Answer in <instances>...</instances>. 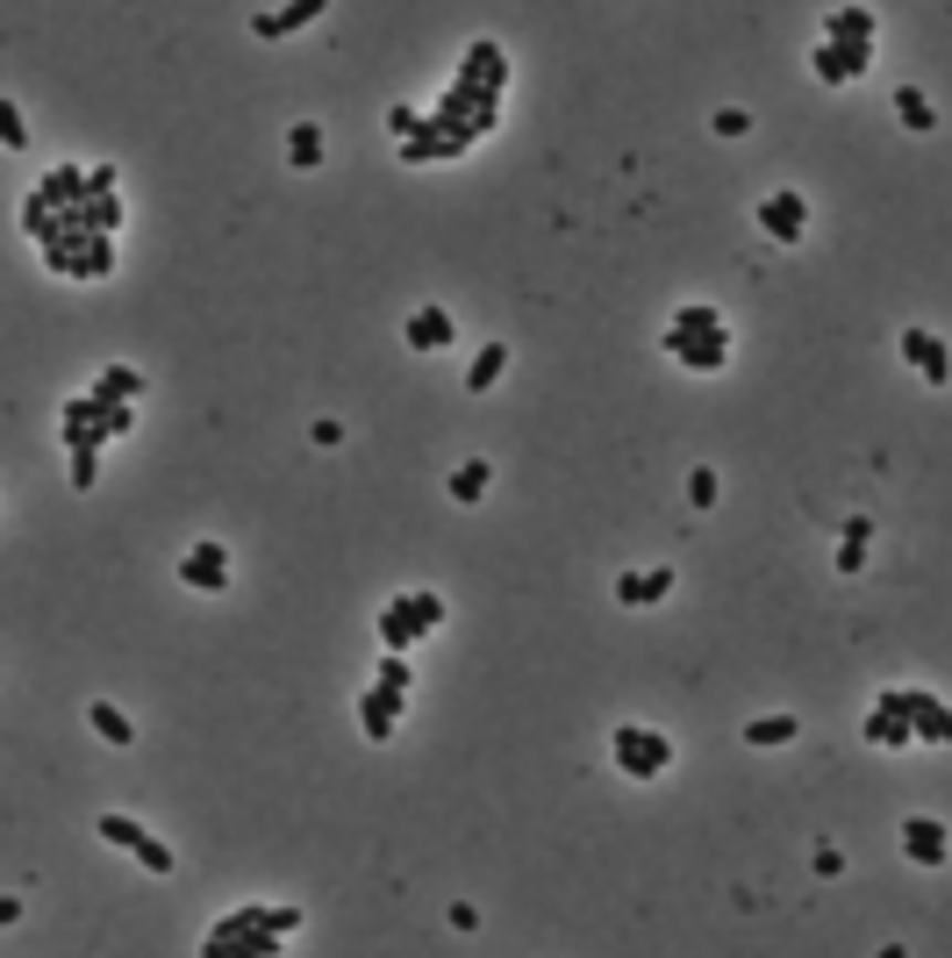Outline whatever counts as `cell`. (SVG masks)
<instances>
[{
  "label": "cell",
  "instance_id": "obj_22",
  "mask_svg": "<svg viewBox=\"0 0 952 958\" xmlns=\"http://www.w3.org/2000/svg\"><path fill=\"white\" fill-rule=\"evenodd\" d=\"M867 537H873V523H867V515H852V523L838 529V558H830V566H838L845 580H852V572L867 566Z\"/></svg>",
  "mask_w": 952,
  "mask_h": 958
},
{
  "label": "cell",
  "instance_id": "obj_39",
  "mask_svg": "<svg viewBox=\"0 0 952 958\" xmlns=\"http://www.w3.org/2000/svg\"><path fill=\"white\" fill-rule=\"evenodd\" d=\"M752 122H745V108H716V136H745Z\"/></svg>",
  "mask_w": 952,
  "mask_h": 958
},
{
  "label": "cell",
  "instance_id": "obj_35",
  "mask_svg": "<svg viewBox=\"0 0 952 958\" xmlns=\"http://www.w3.org/2000/svg\"><path fill=\"white\" fill-rule=\"evenodd\" d=\"M94 480H101V451H72V486L86 494Z\"/></svg>",
  "mask_w": 952,
  "mask_h": 958
},
{
  "label": "cell",
  "instance_id": "obj_25",
  "mask_svg": "<svg viewBox=\"0 0 952 958\" xmlns=\"http://www.w3.org/2000/svg\"><path fill=\"white\" fill-rule=\"evenodd\" d=\"M716 329H723V315L709 308V301H688V308H673L667 337H716Z\"/></svg>",
  "mask_w": 952,
  "mask_h": 958
},
{
  "label": "cell",
  "instance_id": "obj_23",
  "mask_svg": "<svg viewBox=\"0 0 952 958\" xmlns=\"http://www.w3.org/2000/svg\"><path fill=\"white\" fill-rule=\"evenodd\" d=\"M286 165H294V172H315V165H323V129H315V122H294V129H286Z\"/></svg>",
  "mask_w": 952,
  "mask_h": 958
},
{
  "label": "cell",
  "instance_id": "obj_31",
  "mask_svg": "<svg viewBox=\"0 0 952 958\" xmlns=\"http://www.w3.org/2000/svg\"><path fill=\"white\" fill-rule=\"evenodd\" d=\"M108 265H115V236H86V251H80V280H108Z\"/></svg>",
  "mask_w": 952,
  "mask_h": 958
},
{
  "label": "cell",
  "instance_id": "obj_37",
  "mask_svg": "<svg viewBox=\"0 0 952 958\" xmlns=\"http://www.w3.org/2000/svg\"><path fill=\"white\" fill-rule=\"evenodd\" d=\"M809 865H816V880H838V873H845V859H838V844H816V859H809Z\"/></svg>",
  "mask_w": 952,
  "mask_h": 958
},
{
  "label": "cell",
  "instance_id": "obj_18",
  "mask_svg": "<svg viewBox=\"0 0 952 958\" xmlns=\"http://www.w3.org/2000/svg\"><path fill=\"white\" fill-rule=\"evenodd\" d=\"M673 594V566H652V572H616V601L624 608H652Z\"/></svg>",
  "mask_w": 952,
  "mask_h": 958
},
{
  "label": "cell",
  "instance_id": "obj_7",
  "mask_svg": "<svg viewBox=\"0 0 952 958\" xmlns=\"http://www.w3.org/2000/svg\"><path fill=\"white\" fill-rule=\"evenodd\" d=\"M809 65H816V80H824V86H845V80H867V65H873V43H824V36H816Z\"/></svg>",
  "mask_w": 952,
  "mask_h": 958
},
{
  "label": "cell",
  "instance_id": "obj_33",
  "mask_svg": "<svg viewBox=\"0 0 952 958\" xmlns=\"http://www.w3.org/2000/svg\"><path fill=\"white\" fill-rule=\"evenodd\" d=\"M0 136H8V150H22V144H29V115H22V101H0Z\"/></svg>",
  "mask_w": 952,
  "mask_h": 958
},
{
  "label": "cell",
  "instance_id": "obj_11",
  "mask_svg": "<svg viewBox=\"0 0 952 958\" xmlns=\"http://www.w3.org/2000/svg\"><path fill=\"white\" fill-rule=\"evenodd\" d=\"M902 859H910V865H931V873L952 859V838H945L939 815H910V823H902Z\"/></svg>",
  "mask_w": 952,
  "mask_h": 958
},
{
  "label": "cell",
  "instance_id": "obj_8",
  "mask_svg": "<svg viewBox=\"0 0 952 958\" xmlns=\"http://www.w3.org/2000/svg\"><path fill=\"white\" fill-rule=\"evenodd\" d=\"M760 230L774 236L781 251H795L803 230H809V201H803V193H766V201H760Z\"/></svg>",
  "mask_w": 952,
  "mask_h": 958
},
{
  "label": "cell",
  "instance_id": "obj_12",
  "mask_svg": "<svg viewBox=\"0 0 952 958\" xmlns=\"http://www.w3.org/2000/svg\"><path fill=\"white\" fill-rule=\"evenodd\" d=\"M667 344V358H680L688 372H723L731 365V329H716V337H659Z\"/></svg>",
  "mask_w": 952,
  "mask_h": 958
},
{
  "label": "cell",
  "instance_id": "obj_19",
  "mask_svg": "<svg viewBox=\"0 0 952 958\" xmlns=\"http://www.w3.org/2000/svg\"><path fill=\"white\" fill-rule=\"evenodd\" d=\"M873 29L881 22H873L867 8H830L824 14V43H873Z\"/></svg>",
  "mask_w": 952,
  "mask_h": 958
},
{
  "label": "cell",
  "instance_id": "obj_1",
  "mask_svg": "<svg viewBox=\"0 0 952 958\" xmlns=\"http://www.w3.org/2000/svg\"><path fill=\"white\" fill-rule=\"evenodd\" d=\"M294 930H301L294 902H244L201 937V958H280Z\"/></svg>",
  "mask_w": 952,
  "mask_h": 958
},
{
  "label": "cell",
  "instance_id": "obj_9",
  "mask_svg": "<svg viewBox=\"0 0 952 958\" xmlns=\"http://www.w3.org/2000/svg\"><path fill=\"white\" fill-rule=\"evenodd\" d=\"M902 358H910L917 365V379H924V387H945V379H952V351H945V337H939V329H902Z\"/></svg>",
  "mask_w": 952,
  "mask_h": 958
},
{
  "label": "cell",
  "instance_id": "obj_27",
  "mask_svg": "<svg viewBox=\"0 0 952 958\" xmlns=\"http://www.w3.org/2000/svg\"><path fill=\"white\" fill-rule=\"evenodd\" d=\"M896 115H902V129H917V136H931V129H939V108H931V101L917 94L910 80L896 86Z\"/></svg>",
  "mask_w": 952,
  "mask_h": 958
},
{
  "label": "cell",
  "instance_id": "obj_13",
  "mask_svg": "<svg viewBox=\"0 0 952 958\" xmlns=\"http://www.w3.org/2000/svg\"><path fill=\"white\" fill-rule=\"evenodd\" d=\"M36 201L51 208V215H57V208H86V201H94V187H86V165H51V172L36 179Z\"/></svg>",
  "mask_w": 952,
  "mask_h": 958
},
{
  "label": "cell",
  "instance_id": "obj_29",
  "mask_svg": "<svg viewBox=\"0 0 952 958\" xmlns=\"http://www.w3.org/2000/svg\"><path fill=\"white\" fill-rule=\"evenodd\" d=\"M86 716H94V729H101V737L115 744V751H123V744H136V723H129V716H123V708H115V702H94V708H86Z\"/></svg>",
  "mask_w": 952,
  "mask_h": 958
},
{
  "label": "cell",
  "instance_id": "obj_41",
  "mask_svg": "<svg viewBox=\"0 0 952 958\" xmlns=\"http://www.w3.org/2000/svg\"><path fill=\"white\" fill-rule=\"evenodd\" d=\"M873 958H910V951H902V945H881V951H873Z\"/></svg>",
  "mask_w": 952,
  "mask_h": 958
},
{
  "label": "cell",
  "instance_id": "obj_5",
  "mask_svg": "<svg viewBox=\"0 0 952 958\" xmlns=\"http://www.w3.org/2000/svg\"><path fill=\"white\" fill-rule=\"evenodd\" d=\"M94 830H101V844H115V851H129V859H136V865H144V873H158V880H165V873H172V844H165V838H150V830H144V823H136V815H115V809H108V815H101V823H94Z\"/></svg>",
  "mask_w": 952,
  "mask_h": 958
},
{
  "label": "cell",
  "instance_id": "obj_30",
  "mask_svg": "<svg viewBox=\"0 0 952 958\" xmlns=\"http://www.w3.org/2000/svg\"><path fill=\"white\" fill-rule=\"evenodd\" d=\"M401 608L422 622V636L430 630H444V594H430V587H416V594H401Z\"/></svg>",
  "mask_w": 952,
  "mask_h": 958
},
{
  "label": "cell",
  "instance_id": "obj_15",
  "mask_svg": "<svg viewBox=\"0 0 952 958\" xmlns=\"http://www.w3.org/2000/svg\"><path fill=\"white\" fill-rule=\"evenodd\" d=\"M323 8H329V0H286V8H265V14H251V36L280 43V36H294V29H308Z\"/></svg>",
  "mask_w": 952,
  "mask_h": 958
},
{
  "label": "cell",
  "instance_id": "obj_34",
  "mask_svg": "<svg viewBox=\"0 0 952 958\" xmlns=\"http://www.w3.org/2000/svg\"><path fill=\"white\" fill-rule=\"evenodd\" d=\"M688 501H694V508H716V473H709V465H694V473H688Z\"/></svg>",
  "mask_w": 952,
  "mask_h": 958
},
{
  "label": "cell",
  "instance_id": "obj_2",
  "mask_svg": "<svg viewBox=\"0 0 952 958\" xmlns=\"http://www.w3.org/2000/svg\"><path fill=\"white\" fill-rule=\"evenodd\" d=\"M129 430H136V401H94V393H80V401L57 408V444L65 451H101Z\"/></svg>",
  "mask_w": 952,
  "mask_h": 958
},
{
  "label": "cell",
  "instance_id": "obj_28",
  "mask_svg": "<svg viewBox=\"0 0 952 958\" xmlns=\"http://www.w3.org/2000/svg\"><path fill=\"white\" fill-rule=\"evenodd\" d=\"M488 480H494V465H488V459H465L444 486H451V501H480V494H488Z\"/></svg>",
  "mask_w": 952,
  "mask_h": 958
},
{
  "label": "cell",
  "instance_id": "obj_26",
  "mask_svg": "<svg viewBox=\"0 0 952 958\" xmlns=\"http://www.w3.org/2000/svg\"><path fill=\"white\" fill-rule=\"evenodd\" d=\"M502 372H509V344H480V358L465 365V393H488Z\"/></svg>",
  "mask_w": 952,
  "mask_h": 958
},
{
  "label": "cell",
  "instance_id": "obj_20",
  "mask_svg": "<svg viewBox=\"0 0 952 958\" xmlns=\"http://www.w3.org/2000/svg\"><path fill=\"white\" fill-rule=\"evenodd\" d=\"M380 644H387V651H416V644H422V622L401 608V594L380 608Z\"/></svg>",
  "mask_w": 952,
  "mask_h": 958
},
{
  "label": "cell",
  "instance_id": "obj_3",
  "mask_svg": "<svg viewBox=\"0 0 952 958\" xmlns=\"http://www.w3.org/2000/svg\"><path fill=\"white\" fill-rule=\"evenodd\" d=\"M609 758H616L624 780H659V772L673 766V737H667V729H645V723H616Z\"/></svg>",
  "mask_w": 952,
  "mask_h": 958
},
{
  "label": "cell",
  "instance_id": "obj_4",
  "mask_svg": "<svg viewBox=\"0 0 952 958\" xmlns=\"http://www.w3.org/2000/svg\"><path fill=\"white\" fill-rule=\"evenodd\" d=\"M873 702L896 708V716L917 729V744H939V751H952V708H945L931 687H881Z\"/></svg>",
  "mask_w": 952,
  "mask_h": 958
},
{
  "label": "cell",
  "instance_id": "obj_21",
  "mask_svg": "<svg viewBox=\"0 0 952 958\" xmlns=\"http://www.w3.org/2000/svg\"><path fill=\"white\" fill-rule=\"evenodd\" d=\"M795 737H803V716H760V723H745L752 751H781V744H795Z\"/></svg>",
  "mask_w": 952,
  "mask_h": 958
},
{
  "label": "cell",
  "instance_id": "obj_36",
  "mask_svg": "<svg viewBox=\"0 0 952 958\" xmlns=\"http://www.w3.org/2000/svg\"><path fill=\"white\" fill-rule=\"evenodd\" d=\"M387 129H395L401 144H408V136H422V129H430V115H416V108H395V115H387Z\"/></svg>",
  "mask_w": 952,
  "mask_h": 958
},
{
  "label": "cell",
  "instance_id": "obj_17",
  "mask_svg": "<svg viewBox=\"0 0 952 958\" xmlns=\"http://www.w3.org/2000/svg\"><path fill=\"white\" fill-rule=\"evenodd\" d=\"M859 737H867V744H873V751H910V744H917V729H910V723H902V716H896V708H881V702H873V708H867V716H859Z\"/></svg>",
  "mask_w": 952,
  "mask_h": 958
},
{
  "label": "cell",
  "instance_id": "obj_32",
  "mask_svg": "<svg viewBox=\"0 0 952 958\" xmlns=\"http://www.w3.org/2000/svg\"><path fill=\"white\" fill-rule=\"evenodd\" d=\"M373 680H380V687H395V694H408V687H416V665H408V651H387Z\"/></svg>",
  "mask_w": 952,
  "mask_h": 958
},
{
  "label": "cell",
  "instance_id": "obj_14",
  "mask_svg": "<svg viewBox=\"0 0 952 958\" xmlns=\"http://www.w3.org/2000/svg\"><path fill=\"white\" fill-rule=\"evenodd\" d=\"M451 337H459L451 308H408V323H401V344H408V351H444Z\"/></svg>",
  "mask_w": 952,
  "mask_h": 958
},
{
  "label": "cell",
  "instance_id": "obj_38",
  "mask_svg": "<svg viewBox=\"0 0 952 958\" xmlns=\"http://www.w3.org/2000/svg\"><path fill=\"white\" fill-rule=\"evenodd\" d=\"M451 930L473 937V930H480V908H473V902H451Z\"/></svg>",
  "mask_w": 952,
  "mask_h": 958
},
{
  "label": "cell",
  "instance_id": "obj_40",
  "mask_svg": "<svg viewBox=\"0 0 952 958\" xmlns=\"http://www.w3.org/2000/svg\"><path fill=\"white\" fill-rule=\"evenodd\" d=\"M86 187H94V201H101V193H115V172L108 165H86Z\"/></svg>",
  "mask_w": 952,
  "mask_h": 958
},
{
  "label": "cell",
  "instance_id": "obj_10",
  "mask_svg": "<svg viewBox=\"0 0 952 958\" xmlns=\"http://www.w3.org/2000/svg\"><path fill=\"white\" fill-rule=\"evenodd\" d=\"M401 702H408V694L380 687V680H373V687L358 694V729H366V744H387V737L401 729Z\"/></svg>",
  "mask_w": 952,
  "mask_h": 958
},
{
  "label": "cell",
  "instance_id": "obj_6",
  "mask_svg": "<svg viewBox=\"0 0 952 958\" xmlns=\"http://www.w3.org/2000/svg\"><path fill=\"white\" fill-rule=\"evenodd\" d=\"M172 572H179V587H193V594H230V551H222L216 537H201Z\"/></svg>",
  "mask_w": 952,
  "mask_h": 958
},
{
  "label": "cell",
  "instance_id": "obj_24",
  "mask_svg": "<svg viewBox=\"0 0 952 958\" xmlns=\"http://www.w3.org/2000/svg\"><path fill=\"white\" fill-rule=\"evenodd\" d=\"M136 393H144V372H136V365H101L94 401H136Z\"/></svg>",
  "mask_w": 952,
  "mask_h": 958
},
{
  "label": "cell",
  "instance_id": "obj_16",
  "mask_svg": "<svg viewBox=\"0 0 952 958\" xmlns=\"http://www.w3.org/2000/svg\"><path fill=\"white\" fill-rule=\"evenodd\" d=\"M459 72L502 94V86H509V57H502V43H494V36H473V43H465V57H459Z\"/></svg>",
  "mask_w": 952,
  "mask_h": 958
}]
</instances>
